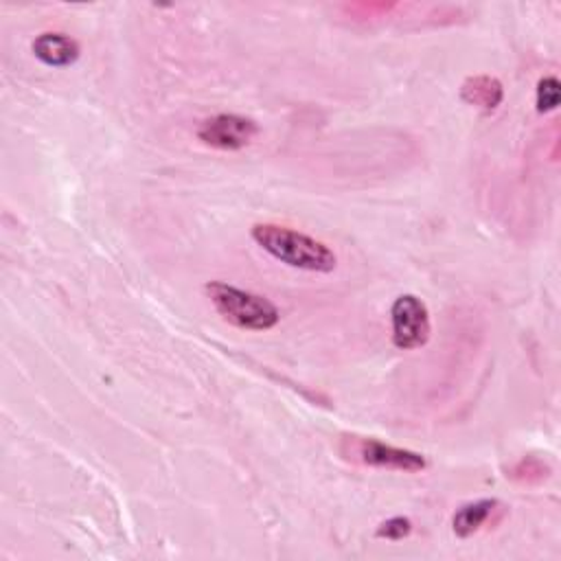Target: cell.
Returning <instances> with one entry per match:
<instances>
[{
	"instance_id": "1",
	"label": "cell",
	"mask_w": 561,
	"mask_h": 561,
	"mask_svg": "<svg viewBox=\"0 0 561 561\" xmlns=\"http://www.w3.org/2000/svg\"><path fill=\"white\" fill-rule=\"evenodd\" d=\"M250 234L270 256L289 267L329 274L337 265V256L327 243L300 230L278 224H254Z\"/></svg>"
},
{
	"instance_id": "2",
	"label": "cell",
	"mask_w": 561,
	"mask_h": 561,
	"mask_svg": "<svg viewBox=\"0 0 561 561\" xmlns=\"http://www.w3.org/2000/svg\"><path fill=\"white\" fill-rule=\"evenodd\" d=\"M215 311L230 324L248 331H267L278 324V307L254 291L234 287L224 280H210L204 287Z\"/></svg>"
},
{
	"instance_id": "3",
	"label": "cell",
	"mask_w": 561,
	"mask_h": 561,
	"mask_svg": "<svg viewBox=\"0 0 561 561\" xmlns=\"http://www.w3.org/2000/svg\"><path fill=\"white\" fill-rule=\"evenodd\" d=\"M390 322H392V344L397 348L412 351L427 344L432 333V322H430L427 305L419 296L403 294L394 298L390 307Z\"/></svg>"
},
{
	"instance_id": "4",
	"label": "cell",
	"mask_w": 561,
	"mask_h": 561,
	"mask_svg": "<svg viewBox=\"0 0 561 561\" xmlns=\"http://www.w3.org/2000/svg\"><path fill=\"white\" fill-rule=\"evenodd\" d=\"M259 134V125L241 114H215L199 123L197 138L221 151H239L248 147Z\"/></svg>"
},
{
	"instance_id": "5",
	"label": "cell",
	"mask_w": 561,
	"mask_h": 561,
	"mask_svg": "<svg viewBox=\"0 0 561 561\" xmlns=\"http://www.w3.org/2000/svg\"><path fill=\"white\" fill-rule=\"evenodd\" d=\"M355 460L377 467V469H390V471H405L416 473L427 467V460L423 454H416L412 449L394 447L388 443H381L377 438H357L353 449Z\"/></svg>"
},
{
	"instance_id": "6",
	"label": "cell",
	"mask_w": 561,
	"mask_h": 561,
	"mask_svg": "<svg viewBox=\"0 0 561 561\" xmlns=\"http://www.w3.org/2000/svg\"><path fill=\"white\" fill-rule=\"evenodd\" d=\"M33 55L50 68H66L72 66L79 55H81V46L75 37L66 35V33H39L33 44H31Z\"/></svg>"
},
{
	"instance_id": "7",
	"label": "cell",
	"mask_w": 561,
	"mask_h": 561,
	"mask_svg": "<svg viewBox=\"0 0 561 561\" xmlns=\"http://www.w3.org/2000/svg\"><path fill=\"white\" fill-rule=\"evenodd\" d=\"M460 99L467 105L478 107L482 114H493L504 99V88H502L500 79H495L491 75H476V77H467L462 81Z\"/></svg>"
},
{
	"instance_id": "8",
	"label": "cell",
	"mask_w": 561,
	"mask_h": 561,
	"mask_svg": "<svg viewBox=\"0 0 561 561\" xmlns=\"http://www.w3.org/2000/svg\"><path fill=\"white\" fill-rule=\"evenodd\" d=\"M500 506L497 500H476V502H469V504H462L454 517H451V528L456 533V537L460 539H467L471 537L473 533H478L486 519L493 515V511Z\"/></svg>"
},
{
	"instance_id": "9",
	"label": "cell",
	"mask_w": 561,
	"mask_h": 561,
	"mask_svg": "<svg viewBox=\"0 0 561 561\" xmlns=\"http://www.w3.org/2000/svg\"><path fill=\"white\" fill-rule=\"evenodd\" d=\"M561 101V83L554 75L541 77L537 83V94H535V105L539 114H548L552 110H557Z\"/></svg>"
},
{
	"instance_id": "10",
	"label": "cell",
	"mask_w": 561,
	"mask_h": 561,
	"mask_svg": "<svg viewBox=\"0 0 561 561\" xmlns=\"http://www.w3.org/2000/svg\"><path fill=\"white\" fill-rule=\"evenodd\" d=\"M410 533H412V522L408 517H401V515L381 522L375 530V535L379 539H390V541H399V539L408 537Z\"/></svg>"
}]
</instances>
